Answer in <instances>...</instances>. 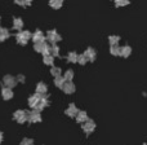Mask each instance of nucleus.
I'll return each mask as SVG.
<instances>
[{
  "label": "nucleus",
  "mask_w": 147,
  "mask_h": 145,
  "mask_svg": "<svg viewBox=\"0 0 147 145\" xmlns=\"http://www.w3.org/2000/svg\"><path fill=\"white\" fill-rule=\"evenodd\" d=\"M16 78H17V82H18V83H25V80H26V76L22 75V74H20V75L16 76Z\"/></svg>",
  "instance_id": "nucleus-31"
},
{
  "label": "nucleus",
  "mask_w": 147,
  "mask_h": 145,
  "mask_svg": "<svg viewBox=\"0 0 147 145\" xmlns=\"http://www.w3.org/2000/svg\"><path fill=\"white\" fill-rule=\"evenodd\" d=\"M65 83H66V80H65L63 75L54 78V84H56L57 88H61V89H62V88H63V86H65Z\"/></svg>",
  "instance_id": "nucleus-18"
},
{
  "label": "nucleus",
  "mask_w": 147,
  "mask_h": 145,
  "mask_svg": "<svg viewBox=\"0 0 147 145\" xmlns=\"http://www.w3.org/2000/svg\"><path fill=\"white\" fill-rule=\"evenodd\" d=\"M13 119L17 123L22 125V123L28 120V112H26V110H16L14 114H13Z\"/></svg>",
  "instance_id": "nucleus-1"
},
{
  "label": "nucleus",
  "mask_w": 147,
  "mask_h": 145,
  "mask_svg": "<svg viewBox=\"0 0 147 145\" xmlns=\"http://www.w3.org/2000/svg\"><path fill=\"white\" fill-rule=\"evenodd\" d=\"M78 113H79V109L75 104H70L69 106H67V109L65 110V114L70 118H75L76 115H78Z\"/></svg>",
  "instance_id": "nucleus-7"
},
{
  "label": "nucleus",
  "mask_w": 147,
  "mask_h": 145,
  "mask_svg": "<svg viewBox=\"0 0 147 145\" xmlns=\"http://www.w3.org/2000/svg\"><path fill=\"white\" fill-rule=\"evenodd\" d=\"M114 1H115L116 7H125V5L129 4L130 0H114Z\"/></svg>",
  "instance_id": "nucleus-28"
},
{
  "label": "nucleus",
  "mask_w": 147,
  "mask_h": 145,
  "mask_svg": "<svg viewBox=\"0 0 147 145\" xmlns=\"http://www.w3.org/2000/svg\"><path fill=\"white\" fill-rule=\"evenodd\" d=\"M1 141H3V132L0 131V144H1Z\"/></svg>",
  "instance_id": "nucleus-32"
},
{
  "label": "nucleus",
  "mask_w": 147,
  "mask_h": 145,
  "mask_svg": "<svg viewBox=\"0 0 147 145\" xmlns=\"http://www.w3.org/2000/svg\"><path fill=\"white\" fill-rule=\"evenodd\" d=\"M43 61L45 65L48 66H54V57L52 54H47V56H43Z\"/></svg>",
  "instance_id": "nucleus-19"
},
{
  "label": "nucleus",
  "mask_w": 147,
  "mask_h": 145,
  "mask_svg": "<svg viewBox=\"0 0 147 145\" xmlns=\"http://www.w3.org/2000/svg\"><path fill=\"white\" fill-rule=\"evenodd\" d=\"M109 42H110V46H117L120 42V36L119 35H110Z\"/></svg>",
  "instance_id": "nucleus-23"
},
{
  "label": "nucleus",
  "mask_w": 147,
  "mask_h": 145,
  "mask_svg": "<svg viewBox=\"0 0 147 145\" xmlns=\"http://www.w3.org/2000/svg\"><path fill=\"white\" fill-rule=\"evenodd\" d=\"M110 53L112 56H120V47L119 46H111L110 47Z\"/></svg>",
  "instance_id": "nucleus-27"
},
{
  "label": "nucleus",
  "mask_w": 147,
  "mask_h": 145,
  "mask_svg": "<svg viewBox=\"0 0 147 145\" xmlns=\"http://www.w3.org/2000/svg\"><path fill=\"white\" fill-rule=\"evenodd\" d=\"M45 35L43 34V31L41 30H36L35 33L32 34V42L34 43H43V42H45Z\"/></svg>",
  "instance_id": "nucleus-9"
},
{
  "label": "nucleus",
  "mask_w": 147,
  "mask_h": 145,
  "mask_svg": "<svg viewBox=\"0 0 147 145\" xmlns=\"http://www.w3.org/2000/svg\"><path fill=\"white\" fill-rule=\"evenodd\" d=\"M13 96H14V93H13L12 88H7V87H4V88L1 89V97L4 100H10V99H13Z\"/></svg>",
  "instance_id": "nucleus-14"
},
{
  "label": "nucleus",
  "mask_w": 147,
  "mask_h": 145,
  "mask_svg": "<svg viewBox=\"0 0 147 145\" xmlns=\"http://www.w3.org/2000/svg\"><path fill=\"white\" fill-rule=\"evenodd\" d=\"M10 36V33L8 29L5 27H0V42H5L8 38Z\"/></svg>",
  "instance_id": "nucleus-17"
},
{
  "label": "nucleus",
  "mask_w": 147,
  "mask_h": 145,
  "mask_svg": "<svg viewBox=\"0 0 147 145\" xmlns=\"http://www.w3.org/2000/svg\"><path fill=\"white\" fill-rule=\"evenodd\" d=\"M63 78H65L66 82H71L74 79V70H71V69L66 70V73L63 74Z\"/></svg>",
  "instance_id": "nucleus-26"
},
{
  "label": "nucleus",
  "mask_w": 147,
  "mask_h": 145,
  "mask_svg": "<svg viewBox=\"0 0 147 145\" xmlns=\"http://www.w3.org/2000/svg\"><path fill=\"white\" fill-rule=\"evenodd\" d=\"M16 40H17V43L20 44V46H26V44L28 43V40H26V39L22 36L21 31L20 33H17V35H16Z\"/></svg>",
  "instance_id": "nucleus-22"
},
{
  "label": "nucleus",
  "mask_w": 147,
  "mask_h": 145,
  "mask_svg": "<svg viewBox=\"0 0 147 145\" xmlns=\"http://www.w3.org/2000/svg\"><path fill=\"white\" fill-rule=\"evenodd\" d=\"M47 92H48V86L43 82H39L38 86H36V89H35V93L39 95V96H45Z\"/></svg>",
  "instance_id": "nucleus-8"
},
{
  "label": "nucleus",
  "mask_w": 147,
  "mask_h": 145,
  "mask_svg": "<svg viewBox=\"0 0 147 145\" xmlns=\"http://www.w3.org/2000/svg\"><path fill=\"white\" fill-rule=\"evenodd\" d=\"M40 97L41 96H39V95H36V93L31 95V96L28 97V106H30L31 109H35L38 102H39V100H40Z\"/></svg>",
  "instance_id": "nucleus-11"
},
{
  "label": "nucleus",
  "mask_w": 147,
  "mask_h": 145,
  "mask_svg": "<svg viewBox=\"0 0 147 145\" xmlns=\"http://www.w3.org/2000/svg\"><path fill=\"white\" fill-rule=\"evenodd\" d=\"M142 145H147V144H146V143H145V144H142Z\"/></svg>",
  "instance_id": "nucleus-33"
},
{
  "label": "nucleus",
  "mask_w": 147,
  "mask_h": 145,
  "mask_svg": "<svg viewBox=\"0 0 147 145\" xmlns=\"http://www.w3.org/2000/svg\"><path fill=\"white\" fill-rule=\"evenodd\" d=\"M13 29H14V30H17L18 33H20V31H22V29H23V21H22V18L16 17L14 20H13Z\"/></svg>",
  "instance_id": "nucleus-15"
},
{
  "label": "nucleus",
  "mask_w": 147,
  "mask_h": 145,
  "mask_svg": "<svg viewBox=\"0 0 147 145\" xmlns=\"http://www.w3.org/2000/svg\"><path fill=\"white\" fill-rule=\"evenodd\" d=\"M63 4V0H49V5H51L53 9H59Z\"/></svg>",
  "instance_id": "nucleus-21"
},
{
  "label": "nucleus",
  "mask_w": 147,
  "mask_h": 145,
  "mask_svg": "<svg viewBox=\"0 0 147 145\" xmlns=\"http://www.w3.org/2000/svg\"><path fill=\"white\" fill-rule=\"evenodd\" d=\"M21 145H34V140L32 139L26 138V139H23V140L21 141Z\"/></svg>",
  "instance_id": "nucleus-30"
},
{
  "label": "nucleus",
  "mask_w": 147,
  "mask_h": 145,
  "mask_svg": "<svg viewBox=\"0 0 147 145\" xmlns=\"http://www.w3.org/2000/svg\"><path fill=\"white\" fill-rule=\"evenodd\" d=\"M75 119H76V122L78 123H81V125H83V123H85L89 118H88L86 112H84V110H79V113H78V115L75 117Z\"/></svg>",
  "instance_id": "nucleus-12"
},
{
  "label": "nucleus",
  "mask_w": 147,
  "mask_h": 145,
  "mask_svg": "<svg viewBox=\"0 0 147 145\" xmlns=\"http://www.w3.org/2000/svg\"><path fill=\"white\" fill-rule=\"evenodd\" d=\"M48 105H49V97L45 95V96H41V97H40V100H39V102H38V105H36V108H35V109H32V110H38V112H41V110L45 109Z\"/></svg>",
  "instance_id": "nucleus-5"
},
{
  "label": "nucleus",
  "mask_w": 147,
  "mask_h": 145,
  "mask_svg": "<svg viewBox=\"0 0 147 145\" xmlns=\"http://www.w3.org/2000/svg\"><path fill=\"white\" fill-rule=\"evenodd\" d=\"M75 89H76V87H75V84H74L72 82H66L65 86H63V88H62V91H63L65 93H67V95H71V93L75 92Z\"/></svg>",
  "instance_id": "nucleus-13"
},
{
  "label": "nucleus",
  "mask_w": 147,
  "mask_h": 145,
  "mask_svg": "<svg viewBox=\"0 0 147 145\" xmlns=\"http://www.w3.org/2000/svg\"><path fill=\"white\" fill-rule=\"evenodd\" d=\"M28 122L30 123H39L41 122V114L38 110H31L28 113Z\"/></svg>",
  "instance_id": "nucleus-6"
},
{
  "label": "nucleus",
  "mask_w": 147,
  "mask_h": 145,
  "mask_svg": "<svg viewBox=\"0 0 147 145\" xmlns=\"http://www.w3.org/2000/svg\"><path fill=\"white\" fill-rule=\"evenodd\" d=\"M51 54L56 59V57L59 56V47L57 44H52L51 46Z\"/></svg>",
  "instance_id": "nucleus-24"
},
{
  "label": "nucleus",
  "mask_w": 147,
  "mask_h": 145,
  "mask_svg": "<svg viewBox=\"0 0 147 145\" xmlns=\"http://www.w3.org/2000/svg\"><path fill=\"white\" fill-rule=\"evenodd\" d=\"M130 54H132V47H129V46H123V47H120V56H123V57H129Z\"/></svg>",
  "instance_id": "nucleus-16"
},
{
  "label": "nucleus",
  "mask_w": 147,
  "mask_h": 145,
  "mask_svg": "<svg viewBox=\"0 0 147 145\" xmlns=\"http://www.w3.org/2000/svg\"><path fill=\"white\" fill-rule=\"evenodd\" d=\"M86 62H88V59H86V57L84 56V53L79 54V57H78V64H80V65H85Z\"/></svg>",
  "instance_id": "nucleus-29"
},
{
  "label": "nucleus",
  "mask_w": 147,
  "mask_h": 145,
  "mask_svg": "<svg viewBox=\"0 0 147 145\" xmlns=\"http://www.w3.org/2000/svg\"><path fill=\"white\" fill-rule=\"evenodd\" d=\"M3 84H4V87H7V88L13 89L18 84V82H17V78H16V76L8 74V75H5L4 78H3Z\"/></svg>",
  "instance_id": "nucleus-3"
},
{
  "label": "nucleus",
  "mask_w": 147,
  "mask_h": 145,
  "mask_svg": "<svg viewBox=\"0 0 147 145\" xmlns=\"http://www.w3.org/2000/svg\"><path fill=\"white\" fill-rule=\"evenodd\" d=\"M51 74L54 76V78H57V76H61V75H62V70H61V67H58V66H52Z\"/></svg>",
  "instance_id": "nucleus-25"
},
{
  "label": "nucleus",
  "mask_w": 147,
  "mask_h": 145,
  "mask_svg": "<svg viewBox=\"0 0 147 145\" xmlns=\"http://www.w3.org/2000/svg\"><path fill=\"white\" fill-rule=\"evenodd\" d=\"M45 39L51 43V46H52V44H57L58 42H61L62 38L56 30H49L48 33H47V35H45Z\"/></svg>",
  "instance_id": "nucleus-2"
},
{
  "label": "nucleus",
  "mask_w": 147,
  "mask_h": 145,
  "mask_svg": "<svg viewBox=\"0 0 147 145\" xmlns=\"http://www.w3.org/2000/svg\"><path fill=\"white\" fill-rule=\"evenodd\" d=\"M81 130H83L84 133H86V135H90L92 132H94V130H96V123H94V120L88 119L85 123L81 125Z\"/></svg>",
  "instance_id": "nucleus-4"
},
{
  "label": "nucleus",
  "mask_w": 147,
  "mask_h": 145,
  "mask_svg": "<svg viewBox=\"0 0 147 145\" xmlns=\"http://www.w3.org/2000/svg\"><path fill=\"white\" fill-rule=\"evenodd\" d=\"M84 56H85L86 59H88V61H94V60H96V56H97L96 49L92 48V47L86 48V49H85V52H84Z\"/></svg>",
  "instance_id": "nucleus-10"
},
{
  "label": "nucleus",
  "mask_w": 147,
  "mask_h": 145,
  "mask_svg": "<svg viewBox=\"0 0 147 145\" xmlns=\"http://www.w3.org/2000/svg\"><path fill=\"white\" fill-rule=\"evenodd\" d=\"M78 57L79 54L76 53V52H69V54H67V61L71 62V64H76L78 62Z\"/></svg>",
  "instance_id": "nucleus-20"
}]
</instances>
